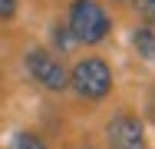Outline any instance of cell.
Returning <instances> with one entry per match:
<instances>
[{"label": "cell", "mask_w": 155, "mask_h": 149, "mask_svg": "<svg viewBox=\"0 0 155 149\" xmlns=\"http://www.w3.org/2000/svg\"><path fill=\"white\" fill-rule=\"evenodd\" d=\"M66 27H69V33H73L76 43L96 47V43H102L109 36L112 20H109V13L96 0H73L69 3V17H66Z\"/></svg>", "instance_id": "1"}, {"label": "cell", "mask_w": 155, "mask_h": 149, "mask_svg": "<svg viewBox=\"0 0 155 149\" xmlns=\"http://www.w3.org/2000/svg\"><path fill=\"white\" fill-rule=\"evenodd\" d=\"M69 86L76 89V96L83 99H106L112 93V66L99 57H86L79 60L69 73Z\"/></svg>", "instance_id": "2"}, {"label": "cell", "mask_w": 155, "mask_h": 149, "mask_svg": "<svg viewBox=\"0 0 155 149\" xmlns=\"http://www.w3.org/2000/svg\"><path fill=\"white\" fill-rule=\"evenodd\" d=\"M27 70H30V76L40 83L43 89H53V93H60V89L69 86V73L63 70V63L50 50H40V47H33L30 53H27Z\"/></svg>", "instance_id": "3"}, {"label": "cell", "mask_w": 155, "mask_h": 149, "mask_svg": "<svg viewBox=\"0 0 155 149\" xmlns=\"http://www.w3.org/2000/svg\"><path fill=\"white\" fill-rule=\"evenodd\" d=\"M106 139L112 149H145V133L142 123L129 113H119L116 119H109L106 126Z\"/></svg>", "instance_id": "4"}, {"label": "cell", "mask_w": 155, "mask_h": 149, "mask_svg": "<svg viewBox=\"0 0 155 149\" xmlns=\"http://www.w3.org/2000/svg\"><path fill=\"white\" fill-rule=\"evenodd\" d=\"M132 47L142 60H155V30H149L145 23L132 30Z\"/></svg>", "instance_id": "5"}, {"label": "cell", "mask_w": 155, "mask_h": 149, "mask_svg": "<svg viewBox=\"0 0 155 149\" xmlns=\"http://www.w3.org/2000/svg\"><path fill=\"white\" fill-rule=\"evenodd\" d=\"M53 47H56V53H69V50H76V40H73V33L66 23H56L53 27Z\"/></svg>", "instance_id": "6"}, {"label": "cell", "mask_w": 155, "mask_h": 149, "mask_svg": "<svg viewBox=\"0 0 155 149\" xmlns=\"http://www.w3.org/2000/svg\"><path fill=\"white\" fill-rule=\"evenodd\" d=\"M10 149H46V146H43V139L33 136V133H17V136L10 139Z\"/></svg>", "instance_id": "7"}, {"label": "cell", "mask_w": 155, "mask_h": 149, "mask_svg": "<svg viewBox=\"0 0 155 149\" xmlns=\"http://www.w3.org/2000/svg\"><path fill=\"white\" fill-rule=\"evenodd\" d=\"M135 10H139V17L145 20V27L155 30V0H135Z\"/></svg>", "instance_id": "8"}, {"label": "cell", "mask_w": 155, "mask_h": 149, "mask_svg": "<svg viewBox=\"0 0 155 149\" xmlns=\"http://www.w3.org/2000/svg\"><path fill=\"white\" fill-rule=\"evenodd\" d=\"M17 13V0H0V20H10Z\"/></svg>", "instance_id": "9"}, {"label": "cell", "mask_w": 155, "mask_h": 149, "mask_svg": "<svg viewBox=\"0 0 155 149\" xmlns=\"http://www.w3.org/2000/svg\"><path fill=\"white\" fill-rule=\"evenodd\" d=\"M149 116H152V123H155V93H152V99H149Z\"/></svg>", "instance_id": "10"}]
</instances>
